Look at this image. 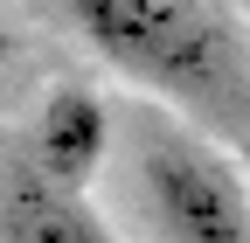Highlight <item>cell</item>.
<instances>
[{
    "label": "cell",
    "mask_w": 250,
    "mask_h": 243,
    "mask_svg": "<svg viewBox=\"0 0 250 243\" xmlns=\"http://www.w3.org/2000/svg\"><path fill=\"white\" fill-rule=\"evenodd\" d=\"M0 243H118V229L90 208V195L49 188L14 153L0 167Z\"/></svg>",
    "instance_id": "obj_4"
},
{
    "label": "cell",
    "mask_w": 250,
    "mask_h": 243,
    "mask_svg": "<svg viewBox=\"0 0 250 243\" xmlns=\"http://www.w3.org/2000/svg\"><path fill=\"white\" fill-rule=\"evenodd\" d=\"M125 167L160 243H250V181L215 132L153 104L132 118Z\"/></svg>",
    "instance_id": "obj_2"
},
{
    "label": "cell",
    "mask_w": 250,
    "mask_h": 243,
    "mask_svg": "<svg viewBox=\"0 0 250 243\" xmlns=\"http://www.w3.org/2000/svg\"><path fill=\"white\" fill-rule=\"evenodd\" d=\"M70 35L104 56V70L160 98L174 118L250 139V28L223 0H56Z\"/></svg>",
    "instance_id": "obj_1"
},
{
    "label": "cell",
    "mask_w": 250,
    "mask_h": 243,
    "mask_svg": "<svg viewBox=\"0 0 250 243\" xmlns=\"http://www.w3.org/2000/svg\"><path fill=\"white\" fill-rule=\"evenodd\" d=\"M7 56H14V35H7V21H0V63H7Z\"/></svg>",
    "instance_id": "obj_5"
},
{
    "label": "cell",
    "mask_w": 250,
    "mask_h": 243,
    "mask_svg": "<svg viewBox=\"0 0 250 243\" xmlns=\"http://www.w3.org/2000/svg\"><path fill=\"white\" fill-rule=\"evenodd\" d=\"M14 153L28 174H42L49 188H70V195H90L104 153H111V104L83 83H62L28 111V125L14 132Z\"/></svg>",
    "instance_id": "obj_3"
}]
</instances>
